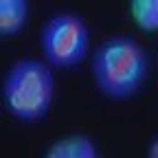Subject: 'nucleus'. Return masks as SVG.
I'll use <instances>...</instances> for the list:
<instances>
[{
  "label": "nucleus",
  "instance_id": "nucleus-2",
  "mask_svg": "<svg viewBox=\"0 0 158 158\" xmlns=\"http://www.w3.org/2000/svg\"><path fill=\"white\" fill-rule=\"evenodd\" d=\"M0 94H2L5 110L15 121H42L48 114L55 97L53 66L35 57L18 59L7 68L2 86H0Z\"/></svg>",
  "mask_w": 158,
  "mask_h": 158
},
{
  "label": "nucleus",
  "instance_id": "nucleus-7",
  "mask_svg": "<svg viewBox=\"0 0 158 158\" xmlns=\"http://www.w3.org/2000/svg\"><path fill=\"white\" fill-rule=\"evenodd\" d=\"M44 158H75V156H73V152H70V147H68V141H66V138H59V141H55V143L46 149Z\"/></svg>",
  "mask_w": 158,
  "mask_h": 158
},
{
  "label": "nucleus",
  "instance_id": "nucleus-9",
  "mask_svg": "<svg viewBox=\"0 0 158 158\" xmlns=\"http://www.w3.org/2000/svg\"><path fill=\"white\" fill-rule=\"evenodd\" d=\"M9 2H18V0H0V5H9Z\"/></svg>",
  "mask_w": 158,
  "mask_h": 158
},
{
  "label": "nucleus",
  "instance_id": "nucleus-3",
  "mask_svg": "<svg viewBox=\"0 0 158 158\" xmlns=\"http://www.w3.org/2000/svg\"><path fill=\"white\" fill-rule=\"evenodd\" d=\"M90 44L88 27L79 15L62 11L51 15L40 29V48L44 62L53 68L70 70L86 59Z\"/></svg>",
  "mask_w": 158,
  "mask_h": 158
},
{
  "label": "nucleus",
  "instance_id": "nucleus-8",
  "mask_svg": "<svg viewBox=\"0 0 158 158\" xmlns=\"http://www.w3.org/2000/svg\"><path fill=\"white\" fill-rule=\"evenodd\" d=\"M147 158H158V136L154 138V141L149 143V147H147Z\"/></svg>",
  "mask_w": 158,
  "mask_h": 158
},
{
  "label": "nucleus",
  "instance_id": "nucleus-4",
  "mask_svg": "<svg viewBox=\"0 0 158 158\" xmlns=\"http://www.w3.org/2000/svg\"><path fill=\"white\" fill-rule=\"evenodd\" d=\"M29 22V0L0 5V37H13Z\"/></svg>",
  "mask_w": 158,
  "mask_h": 158
},
{
  "label": "nucleus",
  "instance_id": "nucleus-1",
  "mask_svg": "<svg viewBox=\"0 0 158 158\" xmlns=\"http://www.w3.org/2000/svg\"><path fill=\"white\" fill-rule=\"evenodd\" d=\"M90 73L94 88L112 101L132 99L149 75V53L130 35L103 40L92 53Z\"/></svg>",
  "mask_w": 158,
  "mask_h": 158
},
{
  "label": "nucleus",
  "instance_id": "nucleus-6",
  "mask_svg": "<svg viewBox=\"0 0 158 158\" xmlns=\"http://www.w3.org/2000/svg\"><path fill=\"white\" fill-rule=\"evenodd\" d=\"M68 141V147L73 152L75 158H97V145L92 143V138L86 136V134H73V136H66Z\"/></svg>",
  "mask_w": 158,
  "mask_h": 158
},
{
  "label": "nucleus",
  "instance_id": "nucleus-10",
  "mask_svg": "<svg viewBox=\"0 0 158 158\" xmlns=\"http://www.w3.org/2000/svg\"><path fill=\"white\" fill-rule=\"evenodd\" d=\"M97 158H101V156H97Z\"/></svg>",
  "mask_w": 158,
  "mask_h": 158
},
{
  "label": "nucleus",
  "instance_id": "nucleus-5",
  "mask_svg": "<svg viewBox=\"0 0 158 158\" xmlns=\"http://www.w3.org/2000/svg\"><path fill=\"white\" fill-rule=\"evenodd\" d=\"M127 7L130 18L141 31L145 33L158 31V0H130Z\"/></svg>",
  "mask_w": 158,
  "mask_h": 158
}]
</instances>
